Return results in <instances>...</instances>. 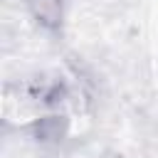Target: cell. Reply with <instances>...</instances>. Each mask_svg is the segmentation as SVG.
I'll use <instances>...</instances> for the list:
<instances>
[{"mask_svg":"<svg viewBox=\"0 0 158 158\" xmlns=\"http://www.w3.org/2000/svg\"><path fill=\"white\" fill-rule=\"evenodd\" d=\"M32 10L47 25H54L59 20V0H32Z\"/></svg>","mask_w":158,"mask_h":158,"instance_id":"cell-1","label":"cell"}]
</instances>
